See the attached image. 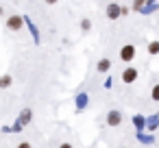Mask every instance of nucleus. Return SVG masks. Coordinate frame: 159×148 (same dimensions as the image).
Segmentation results:
<instances>
[{
  "label": "nucleus",
  "instance_id": "f257e3e1",
  "mask_svg": "<svg viewBox=\"0 0 159 148\" xmlns=\"http://www.w3.org/2000/svg\"><path fill=\"white\" fill-rule=\"evenodd\" d=\"M124 13H126V9H124L122 5H118V2L107 5V18H109V20H118V18L124 16Z\"/></svg>",
  "mask_w": 159,
  "mask_h": 148
},
{
  "label": "nucleus",
  "instance_id": "f03ea898",
  "mask_svg": "<svg viewBox=\"0 0 159 148\" xmlns=\"http://www.w3.org/2000/svg\"><path fill=\"white\" fill-rule=\"evenodd\" d=\"M120 59L122 61H133L135 59V46L133 44H126V46H122V50H120Z\"/></svg>",
  "mask_w": 159,
  "mask_h": 148
},
{
  "label": "nucleus",
  "instance_id": "7ed1b4c3",
  "mask_svg": "<svg viewBox=\"0 0 159 148\" xmlns=\"http://www.w3.org/2000/svg\"><path fill=\"white\" fill-rule=\"evenodd\" d=\"M22 16H9V20H7V29H11V31H20L22 29Z\"/></svg>",
  "mask_w": 159,
  "mask_h": 148
},
{
  "label": "nucleus",
  "instance_id": "20e7f679",
  "mask_svg": "<svg viewBox=\"0 0 159 148\" xmlns=\"http://www.w3.org/2000/svg\"><path fill=\"white\" fill-rule=\"evenodd\" d=\"M107 124L109 126H120L122 124V113L120 111H109L107 113Z\"/></svg>",
  "mask_w": 159,
  "mask_h": 148
},
{
  "label": "nucleus",
  "instance_id": "39448f33",
  "mask_svg": "<svg viewBox=\"0 0 159 148\" xmlns=\"http://www.w3.org/2000/svg\"><path fill=\"white\" fill-rule=\"evenodd\" d=\"M137 74H139V72H137L135 68H126V70L122 72V83H133V81L137 78Z\"/></svg>",
  "mask_w": 159,
  "mask_h": 148
},
{
  "label": "nucleus",
  "instance_id": "423d86ee",
  "mask_svg": "<svg viewBox=\"0 0 159 148\" xmlns=\"http://www.w3.org/2000/svg\"><path fill=\"white\" fill-rule=\"evenodd\" d=\"M109 68H111V61H109V59H100V61H98V65H96V70H98V72H107Z\"/></svg>",
  "mask_w": 159,
  "mask_h": 148
},
{
  "label": "nucleus",
  "instance_id": "0eeeda50",
  "mask_svg": "<svg viewBox=\"0 0 159 148\" xmlns=\"http://www.w3.org/2000/svg\"><path fill=\"white\" fill-rule=\"evenodd\" d=\"M0 87H2V89L11 87V76H9V74H2V76H0Z\"/></svg>",
  "mask_w": 159,
  "mask_h": 148
},
{
  "label": "nucleus",
  "instance_id": "6e6552de",
  "mask_svg": "<svg viewBox=\"0 0 159 148\" xmlns=\"http://www.w3.org/2000/svg\"><path fill=\"white\" fill-rule=\"evenodd\" d=\"M148 52L150 55H159V42H150L148 44Z\"/></svg>",
  "mask_w": 159,
  "mask_h": 148
},
{
  "label": "nucleus",
  "instance_id": "1a4fd4ad",
  "mask_svg": "<svg viewBox=\"0 0 159 148\" xmlns=\"http://www.w3.org/2000/svg\"><path fill=\"white\" fill-rule=\"evenodd\" d=\"M29 120H31V111L26 109V111H22V115H20V122H22V124H26Z\"/></svg>",
  "mask_w": 159,
  "mask_h": 148
},
{
  "label": "nucleus",
  "instance_id": "9d476101",
  "mask_svg": "<svg viewBox=\"0 0 159 148\" xmlns=\"http://www.w3.org/2000/svg\"><path fill=\"white\" fill-rule=\"evenodd\" d=\"M150 96H152V100H159V85H155V87H152Z\"/></svg>",
  "mask_w": 159,
  "mask_h": 148
},
{
  "label": "nucleus",
  "instance_id": "9b49d317",
  "mask_svg": "<svg viewBox=\"0 0 159 148\" xmlns=\"http://www.w3.org/2000/svg\"><path fill=\"white\" fill-rule=\"evenodd\" d=\"M81 29H83V31H89V29H92V22H89V20H83V22H81Z\"/></svg>",
  "mask_w": 159,
  "mask_h": 148
},
{
  "label": "nucleus",
  "instance_id": "f8f14e48",
  "mask_svg": "<svg viewBox=\"0 0 159 148\" xmlns=\"http://www.w3.org/2000/svg\"><path fill=\"white\" fill-rule=\"evenodd\" d=\"M18 148H33L29 141H22V144H18Z\"/></svg>",
  "mask_w": 159,
  "mask_h": 148
},
{
  "label": "nucleus",
  "instance_id": "ddd939ff",
  "mask_svg": "<svg viewBox=\"0 0 159 148\" xmlns=\"http://www.w3.org/2000/svg\"><path fill=\"white\" fill-rule=\"evenodd\" d=\"M59 148H72V146H70V144H61Z\"/></svg>",
  "mask_w": 159,
  "mask_h": 148
},
{
  "label": "nucleus",
  "instance_id": "4468645a",
  "mask_svg": "<svg viewBox=\"0 0 159 148\" xmlns=\"http://www.w3.org/2000/svg\"><path fill=\"white\" fill-rule=\"evenodd\" d=\"M118 148H126V146H118Z\"/></svg>",
  "mask_w": 159,
  "mask_h": 148
}]
</instances>
